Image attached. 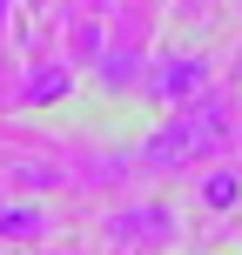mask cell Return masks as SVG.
I'll use <instances>...</instances> for the list:
<instances>
[{
  "instance_id": "6da1fadb",
  "label": "cell",
  "mask_w": 242,
  "mask_h": 255,
  "mask_svg": "<svg viewBox=\"0 0 242 255\" xmlns=\"http://www.w3.org/2000/svg\"><path fill=\"white\" fill-rule=\"evenodd\" d=\"M229 134V115L222 101H182L175 115L141 141V168H189V161H209Z\"/></svg>"
},
{
  "instance_id": "3957f363",
  "label": "cell",
  "mask_w": 242,
  "mask_h": 255,
  "mask_svg": "<svg viewBox=\"0 0 242 255\" xmlns=\"http://www.w3.org/2000/svg\"><path fill=\"white\" fill-rule=\"evenodd\" d=\"M121 242H135V235H168V208H128V222H115Z\"/></svg>"
},
{
  "instance_id": "8992f818",
  "label": "cell",
  "mask_w": 242,
  "mask_h": 255,
  "mask_svg": "<svg viewBox=\"0 0 242 255\" xmlns=\"http://www.w3.org/2000/svg\"><path fill=\"white\" fill-rule=\"evenodd\" d=\"M202 195H209L216 208H229V202H236V175H209V181H202Z\"/></svg>"
},
{
  "instance_id": "7a4b0ae2",
  "label": "cell",
  "mask_w": 242,
  "mask_h": 255,
  "mask_svg": "<svg viewBox=\"0 0 242 255\" xmlns=\"http://www.w3.org/2000/svg\"><path fill=\"white\" fill-rule=\"evenodd\" d=\"M202 81H209V61H202V54H175V61L155 67V94H162V101H189Z\"/></svg>"
},
{
  "instance_id": "5b68a950",
  "label": "cell",
  "mask_w": 242,
  "mask_h": 255,
  "mask_svg": "<svg viewBox=\"0 0 242 255\" xmlns=\"http://www.w3.org/2000/svg\"><path fill=\"white\" fill-rule=\"evenodd\" d=\"M0 235H40V215L34 208H0Z\"/></svg>"
},
{
  "instance_id": "277c9868",
  "label": "cell",
  "mask_w": 242,
  "mask_h": 255,
  "mask_svg": "<svg viewBox=\"0 0 242 255\" xmlns=\"http://www.w3.org/2000/svg\"><path fill=\"white\" fill-rule=\"evenodd\" d=\"M61 94H67V74H61V67H54V74H34V81H27V101H61Z\"/></svg>"
},
{
  "instance_id": "52a82bcc",
  "label": "cell",
  "mask_w": 242,
  "mask_h": 255,
  "mask_svg": "<svg viewBox=\"0 0 242 255\" xmlns=\"http://www.w3.org/2000/svg\"><path fill=\"white\" fill-rule=\"evenodd\" d=\"M0 20H7V0H0Z\"/></svg>"
}]
</instances>
